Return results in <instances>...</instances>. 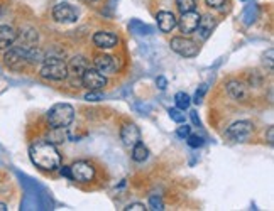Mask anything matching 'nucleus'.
Returning a JSON list of instances; mask_svg holds the SVG:
<instances>
[{"mask_svg":"<svg viewBox=\"0 0 274 211\" xmlns=\"http://www.w3.org/2000/svg\"><path fill=\"white\" fill-rule=\"evenodd\" d=\"M71 167V179L78 182H90L95 177V167L87 161H77Z\"/></svg>","mask_w":274,"mask_h":211,"instance_id":"nucleus-5","label":"nucleus"},{"mask_svg":"<svg viewBox=\"0 0 274 211\" xmlns=\"http://www.w3.org/2000/svg\"><path fill=\"white\" fill-rule=\"evenodd\" d=\"M213 27H215V20L212 15H205V17H200V22H198V27H196V34L202 37L203 41L208 39L212 34V31H213Z\"/></svg>","mask_w":274,"mask_h":211,"instance_id":"nucleus-17","label":"nucleus"},{"mask_svg":"<svg viewBox=\"0 0 274 211\" xmlns=\"http://www.w3.org/2000/svg\"><path fill=\"white\" fill-rule=\"evenodd\" d=\"M117 39L115 34H112V32H107V31H98L93 34V44L96 47H100V49H112V47L117 46Z\"/></svg>","mask_w":274,"mask_h":211,"instance_id":"nucleus-11","label":"nucleus"},{"mask_svg":"<svg viewBox=\"0 0 274 211\" xmlns=\"http://www.w3.org/2000/svg\"><path fill=\"white\" fill-rule=\"evenodd\" d=\"M227 91H229V95L232 96L234 100H237V101H244V100H247V96H249L245 85L242 83V81H237V80L229 81V83H227Z\"/></svg>","mask_w":274,"mask_h":211,"instance_id":"nucleus-14","label":"nucleus"},{"mask_svg":"<svg viewBox=\"0 0 274 211\" xmlns=\"http://www.w3.org/2000/svg\"><path fill=\"white\" fill-rule=\"evenodd\" d=\"M5 209H7V204H5V203H0V211H5Z\"/></svg>","mask_w":274,"mask_h":211,"instance_id":"nucleus-34","label":"nucleus"},{"mask_svg":"<svg viewBox=\"0 0 274 211\" xmlns=\"http://www.w3.org/2000/svg\"><path fill=\"white\" fill-rule=\"evenodd\" d=\"M41 76L49 81H63L68 76V64L61 58H44V63L41 66Z\"/></svg>","mask_w":274,"mask_h":211,"instance_id":"nucleus-3","label":"nucleus"},{"mask_svg":"<svg viewBox=\"0 0 274 211\" xmlns=\"http://www.w3.org/2000/svg\"><path fill=\"white\" fill-rule=\"evenodd\" d=\"M175 103H176V108H180V110H186L191 103V98L186 93L180 91V93L175 95Z\"/></svg>","mask_w":274,"mask_h":211,"instance_id":"nucleus-19","label":"nucleus"},{"mask_svg":"<svg viewBox=\"0 0 274 211\" xmlns=\"http://www.w3.org/2000/svg\"><path fill=\"white\" fill-rule=\"evenodd\" d=\"M149 208L154 211H163L164 209V203L159 196H151L149 198Z\"/></svg>","mask_w":274,"mask_h":211,"instance_id":"nucleus-23","label":"nucleus"},{"mask_svg":"<svg viewBox=\"0 0 274 211\" xmlns=\"http://www.w3.org/2000/svg\"><path fill=\"white\" fill-rule=\"evenodd\" d=\"M205 91H207V86L202 85L200 91H196V95H195V101H196V103H200V100H202V96H203V93H205Z\"/></svg>","mask_w":274,"mask_h":211,"instance_id":"nucleus-29","label":"nucleus"},{"mask_svg":"<svg viewBox=\"0 0 274 211\" xmlns=\"http://www.w3.org/2000/svg\"><path fill=\"white\" fill-rule=\"evenodd\" d=\"M60 171H61V176L68 177V179H71V167H69V166H63ZM71 181H73V179H71Z\"/></svg>","mask_w":274,"mask_h":211,"instance_id":"nucleus-28","label":"nucleus"},{"mask_svg":"<svg viewBox=\"0 0 274 211\" xmlns=\"http://www.w3.org/2000/svg\"><path fill=\"white\" fill-rule=\"evenodd\" d=\"M171 49L183 58H195L200 52V47L195 41L188 39V37H173L171 39Z\"/></svg>","mask_w":274,"mask_h":211,"instance_id":"nucleus-4","label":"nucleus"},{"mask_svg":"<svg viewBox=\"0 0 274 211\" xmlns=\"http://www.w3.org/2000/svg\"><path fill=\"white\" fill-rule=\"evenodd\" d=\"M95 69H98L102 74H114L117 69V61L112 56H96L95 58Z\"/></svg>","mask_w":274,"mask_h":211,"instance_id":"nucleus-13","label":"nucleus"},{"mask_svg":"<svg viewBox=\"0 0 274 211\" xmlns=\"http://www.w3.org/2000/svg\"><path fill=\"white\" fill-rule=\"evenodd\" d=\"M17 41V32L10 25H0V49H9Z\"/></svg>","mask_w":274,"mask_h":211,"instance_id":"nucleus-16","label":"nucleus"},{"mask_svg":"<svg viewBox=\"0 0 274 211\" xmlns=\"http://www.w3.org/2000/svg\"><path fill=\"white\" fill-rule=\"evenodd\" d=\"M186 140H188V145L190 147H193V149H198V147H202L203 144H205V140H203V137H200V135H188L186 137Z\"/></svg>","mask_w":274,"mask_h":211,"instance_id":"nucleus-22","label":"nucleus"},{"mask_svg":"<svg viewBox=\"0 0 274 211\" xmlns=\"http://www.w3.org/2000/svg\"><path fill=\"white\" fill-rule=\"evenodd\" d=\"M147 208L144 206L142 203H132V204H129V206L123 208V211H146Z\"/></svg>","mask_w":274,"mask_h":211,"instance_id":"nucleus-26","label":"nucleus"},{"mask_svg":"<svg viewBox=\"0 0 274 211\" xmlns=\"http://www.w3.org/2000/svg\"><path fill=\"white\" fill-rule=\"evenodd\" d=\"M200 17L202 15L196 12V10H190V12H183L181 17L178 20V25L181 32H185V34H193V32H196V27H198V22H200Z\"/></svg>","mask_w":274,"mask_h":211,"instance_id":"nucleus-10","label":"nucleus"},{"mask_svg":"<svg viewBox=\"0 0 274 211\" xmlns=\"http://www.w3.org/2000/svg\"><path fill=\"white\" fill-rule=\"evenodd\" d=\"M176 7L183 12H190V10H195L196 7V0H176Z\"/></svg>","mask_w":274,"mask_h":211,"instance_id":"nucleus-20","label":"nucleus"},{"mask_svg":"<svg viewBox=\"0 0 274 211\" xmlns=\"http://www.w3.org/2000/svg\"><path fill=\"white\" fill-rule=\"evenodd\" d=\"M149 157V149L142 142H137L136 145H132V159L136 162H144Z\"/></svg>","mask_w":274,"mask_h":211,"instance_id":"nucleus-18","label":"nucleus"},{"mask_svg":"<svg viewBox=\"0 0 274 211\" xmlns=\"http://www.w3.org/2000/svg\"><path fill=\"white\" fill-rule=\"evenodd\" d=\"M29 157L32 164L42 171H56L61 166V155L56 145L47 140H37L29 147Z\"/></svg>","mask_w":274,"mask_h":211,"instance_id":"nucleus-1","label":"nucleus"},{"mask_svg":"<svg viewBox=\"0 0 274 211\" xmlns=\"http://www.w3.org/2000/svg\"><path fill=\"white\" fill-rule=\"evenodd\" d=\"M74 120V110L69 103H56L47 112V122L53 128H66Z\"/></svg>","mask_w":274,"mask_h":211,"instance_id":"nucleus-2","label":"nucleus"},{"mask_svg":"<svg viewBox=\"0 0 274 211\" xmlns=\"http://www.w3.org/2000/svg\"><path fill=\"white\" fill-rule=\"evenodd\" d=\"M53 17L61 24H73V22H77V19H78V9H74L73 5H69V4L61 2L55 5V9H53Z\"/></svg>","mask_w":274,"mask_h":211,"instance_id":"nucleus-7","label":"nucleus"},{"mask_svg":"<svg viewBox=\"0 0 274 211\" xmlns=\"http://www.w3.org/2000/svg\"><path fill=\"white\" fill-rule=\"evenodd\" d=\"M169 118L176 123H185V113H181L180 108H169Z\"/></svg>","mask_w":274,"mask_h":211,"instance_id":"nucleus-21","label":"nucleus"},{"mask_svg":"<svg viewBox=\"0 0 274 211\" xmlns=\"http://www.w3.org/2000/svg\"><path fill=\"white\" fill-rule=\"evenodd\" d=\"M267 66H269V69H272V49L267 51Z\"/></svg>","mask_w":274,"mask_h":211,"instance_id":"nucleus-33","label":"nucleus"},{"mask_svg":"<svg viewBox=\"0 0 274 211\" xmlns=\"http://www.w3.org/2000/svg\"><path fill=\"white\" fill-rule=\"evenodd\" d=\"M88 68V61L83 56H74L71 61L68 63V76L71 85L74 83H82V74L85 73V69Z\"/></svg>","mask_w":274,"mask_h":211,"instance_id":"nucleus-8","label":"nucleus"},{"mask_svg":"<svg viewBox=\"0 0 274 211\" xmlns=\"http://www.w3.org/2000/svg\"><path fill=\"white\" fill-rule=\"evenodd\" d=\"M120 139L127 147H132V145H136L137 142H141V130H139L137 125H134V123H127V125L122 127Z\"/></svg>","mask_w":274,"mask_h":211,"instance_id":"nucleus-12","label":"nucleus"},{"mask_svg":"<svg viewBox=\"0 0 274 211\" xmlns=\"http://www.w3.org/2000/svg\"><path fill=\"white\" fill-rule=\"evenodd\" d=\"M156 83H158L159 90H166V86H168V81H166V78H163V76H159L156 80Z\"/></svg>","mask_w":274,"mask_h":211,"instance_id":"nucleus-30","label":"nucleus"},{"mask_svg":"<svg viewBox=\"0 0 274 211\" xmlns=\"http://www.w3.org/2000/svg\"><path fill=\"white\" fill-rule=\"evenodd\" d=\"M158 25L163 32H171L178 24V19L175 17L173 12H168V10H163V12L158 14Z\"/></svg>","mask_w":274,"mask_h":211,"instance_id":"nucleus-15","label":"nucleus"},{"mask_svg":"<svg viewBox=\"0 0 274 211\" xmlns=\"http://www.w3.org/2000/svg\"><path fill=\"white\" fill-rule=\"evenodd\" d=\"M190 134H191V127H188V125H181L178 130H176V135L181 137V139H186Z\"/></svg>","mask_w":274,"mask_h":211,"instance_id":"nucleus-25","label":"nucleus"},{"mask_svg":"<svg viewBox=\"0 0 274 211\" xmlns=\"http://www.w3.org/2000/svg\"><path fill=\"white\" fill-rule=\"evenodd\" d=\"M82 85L87 90H102L107 85V78L105 74H102L98 69L95 68H87L85 73L82 74Z\"/></svg>","mask_w":274,"mask_h":211,"instance_id":"nucleus-6","label":"nucleus"},{"mask_svg":"<svg viewBox=\"0 0 274 211\" xmlns=\"http://www.w3.org/2000/svg\"><path fill=\"white\" fill-rule=\"evenodd\" d=\"M205 4L212 9H220L225 4V0H205Z\"/></svg>","mask_w":274,"mask_h":211,"instance_id":"nucleus-27","label":"nucleus"},{"mask_svg":"<svg viewBox=\"0 0 274 211\" xmlns=\"http://www.w3.org/2000/svg\"><path fill=\"white\" fill-rule=\"evenodd\" d=\"M267 142L271 145L274 144V128L272 127H269V130H267Z\"/></svg>","mask_w":274,"mask_h":211,"instance_id":"nucleus-31","label":"nucleus"},{"mask_svg":"<svg viewBox=\"0 0 274 211\" xmlns=\"http://www.w3.org/2000/svg\"><path fill=\"white\" fill-rule=\"evenodd\" d=\"M190 117H191V120H193V123H195V125H200V118H198L196 112H190Z\"/></svg>","mask_w":274,"mask_h":211,"instance_id":"nucleus-32","label":"nucleus"},{"mask_svg":"<svg viewBox=\"0 0 274 211\" xmlns=\"http://www.w3.org/2000/svg\"><path fill=\"white\" fill-rule=\"evenodd\" d=\"M85 100L87 101H100L102 100L100 90H88V93L85 95Z\"/></svg>","mask_w":274,"mask_h":211,"instance_id":"nucleus-24","label":"nucleus"},{"mask_svg":"<svg viewBox=\"0 0 274 211\" xmlns=\"http://www.w3.org/2000/svg\"><path fill=\"white\" fill-rule=\"evenodd\" d=\"M251 134H252V123L249 120H240L229 127L227 137L230 140H234V142H244Z\"/></svg>","mask_w":274,"mask_h":211,"instance_id":"nucleus-9","label":"nucleus"}]
</instances>
